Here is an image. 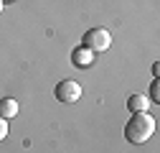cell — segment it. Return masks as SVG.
<instances>
[{
	"label": "cell",
	"instance_id": "cell-1",
	"mask_svg": "<svg viewBox=\"0 0 160 153\" xmlns=\"http://www.w3.org/2000/svg\"><path fill=\"white\" fill-rule=\"evenodd\" d=\"M152 133H155V118H150L148 112H135L125 125V138L135 145L152 138Z\"/></svg>",
	"mask_w": 160,
	"mask_h": 153
},
{
	"label": "cell",
	"instance_id": "cell-2",
	"mask_svg": "<svg viewBox=\"0 0 160 153\" xmlns=\"http://www.w3.org/2000/svg\"><path fill=\"white\" fill-rule=\"evenodd\" d=\"M109 44H112V33L107 28H92V31L84 33V44L82 46H87V49H92L97 54V51H107Z\"/></svg>",
	"mask_w": 160,
	"mask_h": 153
},
{
	"label": "cell",
	"instance_id": "cell-3",
	"mask_svg": "<svg viewBox=\"0 0 160 153\" xmlns=\"http://www.w3.org/2000/svg\"><path fill=\"white\" fill-rule=\"evenodd\" d=\"M79 97H82V87L74 79H64L56 84V100L58 102H76Z\"/></svg>",
	"mask_w": 160,
	"mask_h": 153
},
{
	"label": "cell",
	"instance_id": "cell-4",
	"mask_svg": "<svg viewBox=\"0 0 160 153\" xmlns=\"http://www.w3.org/2000/svg\"><path fill=\"white\" fill-rule=\"evenodd\" d=\"M71 61H74V66H79V69L92 66V64H94V51L87 49V46H79V49H74V54H71Z\"/></svg>",
	"mask_w": 160,
	"mask_h": 153
},
{
	"label": "cell",
	"instance_id": "cell-5",
	"mask_svg": "<svg viewBox=\"0 0 160 153\" xmlns=\"http://www.w3.org/2000/svg\"><path fill=\"white\" fill-rule=\"evenodd\" d=\"M15 115H18V102L13 97H3L0 100V118L10 120V118H15Z\"/></svg>",
	"mask_w": 160,
	"mask_h": 153
},
{
	"label": "cell",
	"instance_id": "cell-6",
	"mask_svg": "<svg viewBox=\"0 0 160 153\" xmlns=\"http://www.w3.org/2000/svg\"><path fill=\"white\" fill-rule=\"evenodd\" d=\"M148 105H150V100L145 94H130V100H127V107L132 112H148Z\"/></svg>",
	"mask_w": 160,
	"mask_h": 153
},
{
	"label": "cell",
	"instance_id": "cell-7",
	"mask_svg": "<svg viewBox=\"0 0 160 153\" xmlns=\"http://www.w3.org/2000/svg\"><path fill=\"white\" fill-rule=\"evenodd\" d=\"M150 100L160 102V82H158V79H155V82H152V87H150Z\"/></svg>",
	"mask_w": 160,
	"mask_h": 153
},
{
	"label": "cell",
	"instance_id": "cell-8",
	"mask_svg": "<svg viewBox=\"0 0 160 153\" xmlns=\"http://www.w3.org/2000/svg\"><path fill=\"white\" fill-rule=\"evenodd\" d=\"M8 135V120H3V118H0V140H3Z\"/></svg>",
	"mask_w": 160,
	"mask_h": 153
},
{
	"label": "cell",
	"instance_id": "cell-9",
	"mask_svg": "<svg viewBox=\"0 0 160 153\" xmlns=\"http://www.w3.org/2000/svg\"><path fill=\"white\" fill-rule=\"evenodd\" d=\"M0 13H3V3H0Z\"/></svg>",
	"mask_w": 160,
	"mask_h": 153
},
{
	"label": "cell",
	"instance_id": "cell-10",
	"mask_svg": "<svg viewBox=\"0 0 160 153\" xmlns=\"http://www.w3.org/2000/svg\"><path fill=\"white\" fill-rule=\"evenodd\" d=\"M0 3H8V0H0Z\"/></svg>",
	"mask_w": 160,
	"mask_h": 153
}]
</instances>
